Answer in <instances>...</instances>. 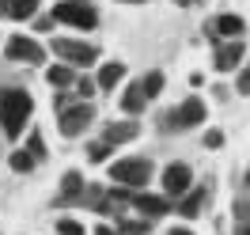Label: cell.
<instances>
[{
	"label": "cell",
	"instance_id": "5",
	"mask_svg": "<svg viewBox=\"0 0 250 235\" xmlns=\"http://www.w3.org/2000/svg\"><path fill=\"white\" fill-rule=\"evenodd\" d=\"M205 122V103L201 99H186V103H178V110H171L159 126H163V133H178V129H193Z\"/></svg>",
	"mask_w": 250,
	"mask_h": 235
},
{
	"label": "cell",
	"instance_id": "17",
	"mask_svg": "<svg viewBox=\"0 0 250 235\" xmlns=\"http://www.w3.org/2000/svg\"><path fill=\"white\" fill-rule=\"evenodd\" d=\"M46 80H49V87H68V84H76V68L72 64H53V68H46Z\"/></svg>",
	"mask_w": 250,
	"mask_h": 235
},
{
	"label": "cell",
	"instance_id": "1",
	"mask_svg": "<svg viewBox=\"0 0 250 235\" xmlns=\"http://www.w3.org/2000/svg\"><path fill=\"white\" fill-rule=\"evenodd\" d=\"M34 110V99L27 87H0V129L4 137H19Z\"/></svg>",
	"mask_w": 250,
	"mask_h": 235
},
{
	"label": "cell",
	"instance_id": "22",
	"mask_svg": "<svg viewBox=\"0 0 250 235\" xmlns=\"http://www.w3.org/2000/svg\"><path fill=\"white\" fill-rule=\"evenodd\" d=\"M34 167V159H31V152H12V171H31Z\"/></svg>",
	"mask_w": 250,
	"mask_h": 235
},
{
	"label": "cell",
	"instance_id": "23",
	"mask_svg": "<svg viewBox=\"0 0 250 235\" xmlns=\"http://www.w3.org/2000/svg\"><path fill=\"white\" fill-rule=\"evenodd\" d=\"M87 156H91V163H103V159L110 156V144H103V141L87 144Z\"/></svg>",
	"mask_w": 250,
	"mask_h": 235
},
{
	"label": "cell",
	"instance_id": "30",
	"mask_svg": "<svg viewBox=\"0 0 250 235\" xmlns=\"http://www.w3.org/2000/svg\"><path fill=\"white\" fill-rule=\"evenodd\" d=\"M49 23H53L49 16H38V19H34V27H38V31H49Z\"/></svg>",
	"mask_w": 250,
	"mask_h": 235
},
{
	"label": "cell",
	"instance_id": "26",
	"mask_svg": "<svg viewBox=\"0 0 250 235\" xmlns=\"http://www.w3.org/2000/svg\"><path fill=\"white\" fill-rule=\"evenodd\" d=\"M57 235H83V228H80L76 220L64 216V220H57Z\"/></svg>",
	"mask_w": 250,
	"mask_h": 235
},
{
	"label": "cell",
	"instance_id": "35",
	"mask_svg": "<svg viewBox=\"0 0 250 235\" xmlns=\"http://www.w3.org/2000/svg\"><path fill=\"white\" fill-rule=\"evenodd\" d=\"M247 197H250V171H247Z\"/></svg>",
	"mask_w": 250,
	"mask_h": 235
},
{
	"label": "cell",
	"instance_id": "9",
	"mask_svg": "<svg viewBox=\"0 0 250 235\" xmlns=\"http://www.w3.org/2000/svg\"><path fill=\"white\" fill-rule=\"evenodd\" d=\"M208 197H212V182H201V186H189L186 193L178 197V213H182L186 220H193V216H197V213L205 209V201H208Z\"/></svg>",
	"mask_w": 250,
	"mask_h": 235
},
{
	"label": "cell",
	"instance_id": "32",
	"mask_svg": "<svg viewBox=\"0 0 250 235\" xmlns=\"http://www.w3.org/2000/svg\"><path fill=\"white\" fill-rule=\"evenodd\" d=\"M235 235H250V224H239V228H235Z\"/></svg>",
	"mask_w": 250,
	"mask_h": 235
},
{
	"label": "cell",
	"instance_id": "18",
	"mask_svg": "<svg viewBox=\"0 0 250 235\" xmlns=\"http://www.w3.org/2000/svg\"><path fill=\"white\" fill-rule=\"evenodd\" d=\"M212 31L224 34V38H243V31H247V23L239 16H220L216 23H212Z\"/></svg>",
	"mask_w": 250,
	"mask_h": 235
},
{
	"label": "cell",
	"instance_id": "7",
	"mask_svg": "<svg viewBox=\"0 0 250 235\" xmlns=\"http://www.w3.org/2000/svg\"><path fill=\"white\" fill-rule=\"evenodd\" d=\"M4 53H8L12 61H27V64H42L46 61V49L38 46L34 38H27V34H12V38L4 42Z\"/></svg>",
	"mask_w": 250,
	"mask_h": 235
},
{
	"label": "cell",
	"instance_id": "25",
	"mask_svg": "<svg viewBox=\"0 0 250 235\" xmlns=\"http://www.w3.org/2000/svg\"><path fill=\"white\" fill-rule=\"evenodd\" d=\"M95 87H99L95 80H87V76H76V91L83 95V103H87V99H91V95H95Z\"/></svg>",
	"mask_w": 250,
	"mask_h": 235
},
{
	"label": "cell",
	"instance_id": "34",
	"mask_svg": "<svg viewBox=\"0 0 250 235\" xmlns=\"http://www.w3.org/2000/svg\"><path fill=\"white\" fill-rule=\"evenodd\" d=\"M174 4H182V8H189V4H197V0H174Z\"/></svg>",
	"mask_w": 250,
	"mask_h": 235
},
{
	"label": "cell",
	"instance_id": "29",
	"mask_svg": "<svg viewBox=\"0 0 250 235\" xmlns=\"http://www.w3.org/2000/svg\"><path fill=\"white\" fill-rule=\"evenodd\" d=\"M68 103H72V99H68V95H64V91H57V99H53V110H64V107H68Z\"/></svg>",
	"mask_w": 250,
	"mask_h": 235
},
{
	"label": "cell",
	"instance_id": "36",
	"mask_svg": "<svg viewBox=\"0 0 250 235\" xmlns=\"http://www.w3.org/2000/svg\"><path fill=\"white\" fill-rule=\"evenodd\" d=\"M125 4H141V0H125Z\"/></svg>",
	"mask_w": 250,
	"mask_h": 235
},
{
	"label": "cell",
	"instance_id": "6",
	"mask_svg": "<svg viewBox=\"0 0 250 235\" xmlns=\"http://www.w3.org/2000/svg\"><path fill=\"white\" fill-rule=\"evenodd\" d=\"M91 122H95V107L91 103H68L64 110H57V126H61L64 137H80Z\"/></svg>",
	"mask_w": 250,
	"mask_h": 235
},
{
	"label": "cell",
	"instance_id": "31",
	"mask_svg": "<svg viewBox=\"0 0 250 235\" xmlns=\"http://www.w3.org/2000/svg\"><path fill=\"white\" fill-rule=\"evenodd\" d=\"M95 235H118V232H114L110 224H99V228H95Z\"/></svg>",
	"mask_w": 250,
	"mask_h": 235
},
{
	"label": "cell",
	"instance_id": "24",
	"mask_svg": "<svg viewBox=\"0 0 250 235\" xmlns=\"http://www.w3.org/2000/svg\"><path fill=\"white\" fill-rule=\"evenodd\" d=\"M235 220L250 224V197H235Z\"/></svg>",
	"mask_w": 250,
	"mask_h": 235
},
{
	"label": "cell",
	"instance_id": "3",
	"mask_svg": "<svg viewBox=\"0 0 250 235\" xmlns=\"http://www.w3.org/2000/svg\"><path fill=\"white\" fill-rule=\"evenodd\" d=\"M110 178L118 186H129V190H141L152 182V159L148 156H125V159H114L110 163Z\"/></svg>",
	"mask_w": 250,
	"mask_h": 235
},
{
	"label": "cell",
	"instance_id": "14",
	"mask_svg": "<svg viewBox=\"0 0 250 235\" xmlns=\"http://www.w3.org/2000/svg\"><path fill=\"white\" fill-rule=\"evenodd\" d=\"M129 205H137L144 216H163V213L171 209V201H167V197H156V193H133Z\"/></svg>",
	"mask_w": 250,
	"mask_h": 235
},
{
	"label": "cell",
	"instance_id": "28",
	"mask_svg": "<svg viewBox=\"0 0 250 235\" xmlns=\"http://www.w3.org/2000/svg\"><path fill=\"white\" fill-rule=\"evenodd\" d=\"M220 144H224V133H220V129H208V133H205V148H220Z\"/></svg>",
	"mask_w": 250,
	"mask_h": 235
},
{
	"label": "cell",
	"instance_id": "20",
	"mask_svg": "<svg viewBox=\"0 0 250 235\" xmlns=\"http://www.w3.org/2000/svg\"><path fill=\"white\" fill-rule=\"evenodd\" d=\"M152 232V220H122L118 235H148Z\"/></svg>",
	"mask_w": 250,
	"mask_h": 235
},
{
	"label": "cell",
	"instance_id": "15",
	"mask_svg": "<svg viewBox=\"0 0 250 235\" xmlns=\"http://www.w3.org/2000/svg\"><path fill=\"white\" fill-rule=\"evenodd\" d=\"M144 107H148V99H144L141 84H129V87H125V95H122V110L129 114V118H137Z\"/></svg>",
	"mask_w": 250,
	"mask_h": 235
},
{
	"label": "cell",
	"instance_id": "16",
	"mask_svg": "<svg viewBox=\"0 0 250 235\" xmlns=\"http://www.w3.org/2000/svg\"><path fill=\"white\" fill-rule=\"evenodd\" d=\"M122 76H125V64H122V61H106L103 68H99V80H95V84H99L103 91H114Z\"/></svg>",
	"mask_w": 250,
	"mask_h": 235
},
{
	"label": "cell",
	"instance_id": "13",
	"mask_svg": "<svg viewBox=\"0 0 250 235\" xmlns=\"http://www.w3.org/2000/svg\"><path fill=\"white\" fill-rule=\"evenodd\" d=\"M137 137H141L137 122H110L106 133H103V144H125V141H137Z\"/></svg>",
	"mask_w": 250,
	"mask_h": 235
},
{
	"label": "cell",
	"instance_id": "8",
	"mask_svg": "<svg viewBox=\"0 0 250 235\" xmlns=\"http://www.w3.org/2000/svg\"><path fill=\"white\" fill-rule=\"evenodd\" d=\"M189 186H193V171H189L186 163H171L163 171V193L167 197H182Z\"/></svg>",
	"mask_w": 250,
	"mask_h": 235
},
{
	"label": "cell",
	"instance_id": "2",
	"mask_svg": "<svg viewBox=\"0 0 250 235\" xmlns=\"http://www.w3.org/2000/svg\"><path fill=\"white\" fill-rule=\"evenodd\" d=\"M53 23H68L76 31H95L99 27V12H95L91 0H57L53 12H49Z\"/></svg>",
	"mask_w": 250,
	"mask_h": 235
},
{
	"label": "cell",
	"instance_id": "27",
	"mask_svg": "<svg viewBox=\"0 0 250 235\" xmlns=\"http://www.w3.org/2000/svg\"><path fill=\"white\" fill-rule=\"evenodd\" d=\"M235 91H239V95H250V64H247V68H239V80H235Z\"/></svg>",
	"mask_w": 250,
	"mask_h": 235
},
{
	"label": "cell",
	"instance_id": "21",
	"mask_svg": "<svg viewBox=\"0 0 250 235\" xmlns=\"http://www.w3.org/2000/svg\"><path fill=\"white\" fill-rule=\"evenodd\" d=\"M27 152H31L34 163H38V159H46V144H42V133H31V137H27Z\"/></svg>",
	"mask_w": 250,
	"mask_h": 235
},
{
	"label": "cell",
	"instance_id": "4",
	"mask_svg": "<svg viewBox=\"0 0 250 235\" xmlns=\"http://www.w3.org/2000/svg\"><path fill=\"white\" fill-rule=\"evenodd\" d=\"M49 46H53V53H57L64 64H72V68H87V64L99 61V46L80 42V38H53Z\"/></svg>",
	"mask_w": 250,
	"mask_h": 235
},
{
	"label": "cell",
	"instance_id": "33",
	"mask_svg": "<svg viewBox=\"0 0 250 235\" xmlns=\"http://www.w3.org/2000/svg\"><path fill=\"white\" fill-rule=\"evenodd\" d=\"M171 235H193L189 228H171Z\"/></svg>",
	"mask_w": 250,
	"mask_h": 235
},
{
	"label": "cell",
	"instance_id": "11",
	"mask_svg": "<svg viewBox=\"0 0 250 235\" xmlns=\"http://www.w3.org/2000/svg\"><path fill=\"white\" fill-rule=\"evenodd\" d=\"M34 12H38V0H0V19L23 23V19H34Z\"/></svg>",
	"mask_w": 250,
	"mask_h": 235
},
{
	"label": "cell",
	"instance_id": "19",
	"mask_svg": "<svg viewBox=\"0 0 250 235\" xmlns=\"http://www.w3.org/2000/svg\"><path fill=\"white\" fill-rule=\"evenodd\" d=\"M141 91H144V99L152 103L159 91H163V72H148V76L141 80Z\"/></svg>",
	"mask_w": 250,
	"mask_h": 235
},
{
	"label": "cell",
	"instance_id": "10",
	"mask_svg": "<svg viewBox=\"0 0 250 235\" xmlns=\"http://www.w3.org/2000/svg\"><path fill=\"white\" fill-rule=\"evenodd\" d=\"M243 53H247V42H243V38H231L228 46H216V57H212L216 72H235L239 61H243Z\"/></svg>",
	"mask_w": 250,
	"mask_h": 235
},
{
	"label": "cell",
	"instance_id": "12",
	"mask_svg": "<svg viewBox=\"0 0 250 235\" xmlns=\"http://www.w3.org/2000/svg\"><path fill=\"white\" fill-rule=\"evenodd\" d=\"M83 190H87V182H83V174L80 171H68L61 178V193H57V205H72L83 197Z\"/></svg>",
	"mask_w": 250,
	"mask_h": 235
}]
</instances>
